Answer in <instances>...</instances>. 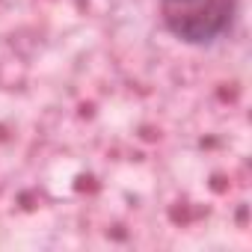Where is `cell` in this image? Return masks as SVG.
I'll use <instances>...</instances> for the list:
<instances>
[{"label":"cell","instance_id":"6da1fadb","mask_svg":"<svg viewBox=\"0 0 252 252\" xmlns=\"http://www.w3.org/2000/svg\"><path fill=\"white\" fill-rule=\"evenodd\" d=\"M163 30L190 48L220 42L237 15V0H158Z\"/></svg>","mask_w":252,"mask_h":252}]
</instances>
